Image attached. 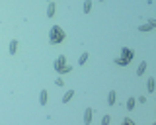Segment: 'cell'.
I'll list each match as a JSON object with an SVG mask.
<instances>
[{"label": "cell", "mask_w": 156, "mask_h": 125, "mask_svg": "<svg viewBox=\"0 0 156 125\" xmlns=\"http://www.w3.org/2000/svg\"><path fill=\"white\" fill-rule=\"evenodd\" d=\"M65 37H66V33L62 31L61 26H53L51 30H49V43H51V45L62 43V41H65Z\"/></svg>", "instance_id": "obj_1"}, {"label": "cell", "mask_w": 156, "mask_h": 125, "mask_svg": "<svg viewBox=\"0 0 156 125\" xmlns=\"http://www.w3.org/2000/svg\"><path fill=\"white\" fill-rule=\"evenodd\" d=\"M65 65H66V57L65 55H58L57 61H55V70H57L58 74H61V70H62V66H65Z\"/></svg>", "instance_id": "obj_2"}, {"label": "cell", "mask_w": 156, "mask_h": 125, "mask_svg": "<svg viewBox=\"0 0 156 125\" xmlns=\"http://www.w3.org/2000/svg\"><path fill=\"white\" fill-rule=\"evenodd\" d=\"M135 57V53L129 49V47H123V51H121V59H125L127 62H131V59Z\"/></svg>", "instance_id": "obj_3"}, {"label": "cell", "mask_w": 156, "mask_h": 125, "mask_svg": "<svg viewBox=\"0 0 156 125\" xmlns=\"http://www.w3.org/2000/svg\"><path fill=\"white\" fill-rule=\"evenodd\" d=\"M92 115H94V109H92V108H86L84 109V125H90L92 123Z\"/></svg>", "instance_id": "obj_4"}, {"label": "cell", "mask_w": 156, "mask_h": 125, "mask_svg": "<svg viewBox=\"0 0 156 125\" xmlns=\"http://www.w3.org/2000/svg\"><path fill=\"white\" fill-rule=\"evenodd\" d=\"M47 100H49V92L47 90H41V92H39V104L47 105Z\"/></svg>", "instance_id": "obj_5"}, {"label": "cell", "mask_w": 156, "mask_h": 125, "mask_svg": "<svg viewBox=\"0 0 156 125\" xmlns=\"http://www.w3.org/2000/svg\"><path fill=\"white\" fill-rule=\"evenodd\" d=\"M55 10H57L55 2H49L47 4V18H53V16H55Z\"/></svg>", "instance_id": "obj_6"}, {"label": "cell", "mask_w": 156, "mask_h": 125, "mask_svg": "<svg viewBox=\"0 0 156 125\" xmlns=\"http://www.w3.org/2000/svg\"><path fill=\"white\" fill-rule=\"evenodd\" d=\"M16 51H18V41L12 39L10 41V55H16Z\"/></svg>", "instance_id": "obj_7"}, {"label": "cell", "mask_w": 156, "mask_h": 125, "mask_svg": "<svg viewBox=\"0 0 156 125\" xmlns=\"http://www.w3.org/2000/svg\"><path fill=\"white\" fill-rule=\"evenodd\" d=\"M72 96H74V90H68V92L62 96V104H66V102H70L72 100Z\"/></svg>", "instance_id": "obj_8"}, {"label": "cell", "mask_w": 156, "mask_h": 125, "mask_svg": "<svg viewBox=\"0 0 156 125\" xmlns=\"http://www.w3.org/2000/svg\"><path fill=\"white\" fill-rule=\"evenodd\" d=\"M107 104H109V105H113V104H115V92H113V90L107 94Z\"/></svg>", "instance_id": "obj_9"}, {"label": "cell", "mask_w": 156, "mask_h": 125, "mask_svg": "<svg viewBox=\"0 0 156 125\" xmlns=\"http://www.w3.org/2000/svg\"><path fill=\"white\" fill-rule=\"evenodd\" d=\"M154 27L150 26V23H143V26H139V31H152Z\"/></svg>", "instance_id": "obj_10"}, {"label": "cell", "mask_w": 156, "mask_h": 125, "mask_svg": "<svg viewBox=\"0 0 156 125\" xmlns=\"http://www.w3.org/2000/svg\"><path fill=\"white\" fill-rule=\"evenodd\" d=\"M86 61H88V53H82L80 59H78V65H86Z\"/></svg>", "instance_id": "obj_11"}, {"label": "cell", "mask_w": 156, "mask_h": 125, "mask_svg": "<svg viewBox=\"0 0 156 125\" xmlns=\"http://www.w3.org/2000/svg\"><path fill=\"white\" fill-rule=\"evenodd\" d=\"M144 70H146V62H140V65H139V69H136V74L140 76V74L144 73Z\"/></svg>", "instance_id": "obj_12"}, {"label": "cell", "mask_w": 156, "mask_h": 125, "mask_svg": "<svg viewBox=\"0 0 156 125\" xmlns=\"http://www.w3.org/2000/svg\"><path fill=\"white\" fill-rule=\"evenodd\" d=\"M146 88H148V92H154V78H148V82H146Z\"/></svg>", "instance_id": "obj_13"}, {"label": "cell", "mask_w": 156, "mask_h": 125, "mask_svg": "<svg viewBox=\"0 0 156 125\" xmlns=\"http://www.w3.org/2000/svg\"><path fill=\"white\" fill-rule=\"evenodd\" d=\"M135 104H136V100L135 98H129V100H127V109H133Z\"/></svg>", "instance_id": "obj_14"}, {"label": "cell", "mask_w": 156, "mask_h": 125, "mask_svg": "<svg viewBox=\"0 0 156 125\" xmlns=\"http://www.w3.org/2000/svg\"><path fill=\"white\" fill-rule=\"evenodd\" d=\"M90 10H92V0H86L84 2V14H88Z\"/></svg>", "instance_id": "obj_15"}, {"label": "cell", "mask_w": 156, "mask_h": 125, "mask_svg": "<svg viewBox=\"0 0 156 125\" xmlns=\"http://www.w3.org/2000/svg\"><path fill=\"white\" fill-rule=\"evenodd\" d=\"M111 123V117L109 115H104V117H101V125H109Z\"/></svg>", "instance_id": "obj_16"}, {"label": "cell", "mask_w": 156, "mask_h": 125, "mask_svg": "<svg viewBox=\"0 0 156 125\" xmlns=\"http://www.w3.org/2000/svg\"><path fill=\"white\" fill-rule=\"evenodd\" d=\"M115 62H117L119 66H127V65H129V62H127L125 59H121V57H119V59H115Z\"/></svg>", "instance_id": "obj_17"}, {"label": "cell", "mask_w": 156, "mask_h": 125, "mask_svg": "<svg viewBox=\"0 0 156 125\" xmlns=\"http://www.w3.org/2000/svg\"><path fill=\"white\" fill-rule=\"evenodd\" d=\"M70 70H72V66L70 65H65V66H62V70H61V74H66V73H70Z\"/></svg>", "instance_id": "obj_18"}, {"label": "cell", "mask_w": 156, "mask_h": 125, "mask_svg": "<svg viewBox=\"0 0 156 125\" xmlns=\"http://www.w3.org/2000/svg\"><path fill=\"white\" fill-rule=\"evenodd\" d=\"M121 125H135V121H133V119H123V121H121Z\"/></svg>", "instance_id": "obj_19"}, {"label": "cell", "mask_w": 156, "mask_h": 125, "mask_svg": "<svg viewBox=\"0 0 156 125\" xmlns=\"http://www.w3.org/2000/svg\"><path fill=\"white\" fill-rule=\"evenodd\" d=\"M55 84L57 86H62V84H65V80H62V78H55Z\"/></svg>", "instance_id": "obj_20"}]
</instances>
